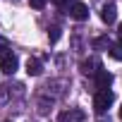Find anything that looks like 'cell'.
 Wrapping results in <instances>:
<instances>
[{
	"mask_svg": "<svg viewBox=\"0 0 122 122\" xmlns=\"http://www.w3.org/2000/svg\"><path fill=\"white\" fill-rule=\"evenodd\" d=\"M112 101H115V93H112L110 89L96 91V98H93V108H96L98 112H105V110L112 105Z\"/></svg>",
	"mask_w": 122,
	"mask_h": 122,
	"instance_id": "obj_1",
	"label": "cell"
},
{
	"mask_svg": "<svg viewBox=\"0 0 122 122\" xmlns=\"http://www.w3.org/2000/svg\"><path fill=\"white\" fill-rule=\"evenodd\" d=\"M101 19H103L105 24H112V22L117 19V7H115L112 3L103 5V10H101Z\"/></svg>",
	"mask_w": 122,
	"mask_h": 122,
	"instance_id": "obj_5",
	"label": "cell"
},
{
	"mask_svg": "<svg viewBox=\"0 0 122 122\" xmlns=\"http://www.w3.org/2000/svg\"><path fill=\"white\" fill-rule=\"evenodd\" d=\"M108 53H110V57H112V60H122V43H112Z\"/></svg>",
	"mask_w": 122,
	"mask_h": 122,
	"instance_id": "obj_7",
	"label": "cell"
},
{
	"mask_svg": "<svg viewBox=\"0 0 122 122\" xmlns=\"http://www.w3.org/2000/svg\"><path fill=\"white\" fill-rule=\"evenodd\" d=\"M48 38H50V43H55L60 38V26H50L48 29Z\"/></svg>",
	"mask_w": 122,
	"mask_h": 122,
	"instance_id": "obj_8",
	"label": "cell"
},
{
	"mask_svg": "<svg viewBox=\"0 0 122 122\" xmlns=\"http://www.w3.org/2000/svg\"><path fill=\"white\" fill-rule=\"evenodd\" d=\"M53 3H55V5H65V0H53Z\"/></svg>",
	"mask_w": 122,
	"mask_h": 122,
	"instance_id": "obj_10",
	"label": "cell"
},
{
	"mask_svg": "<svg viewBox=\"0 0 122 122\" xmlns=\"http://www.w3.org/2000/svg\"><path fill=\"white\" fill-rule=\"evenodd\" d=\"M70 17L81 22V19H86V17H89V7H86L84 3H79V0H74V3L70 5Z\"/></svg>",
	"mask_w": 122,
	"mask_h": 122,
	"instance_id": "obj_3",
	"label": "cell"
},
{
	"mask_svg": "<svg viewBox=\"0 0 122 122\" xmlns=\"http://www.w3.org/2000/svg\"><path fill=\"white\" fill-rule=\"evenodd\" d=\"M110 84H112V74L108 70H98L96 72V89L103 91V89H110Z\"/></svg>",
	"mask_w": 122,
	"mask_h": 122,
	"instance_id": "obj_4",
	"label": "cell"
},
{
	"mask_svg": "<svg viewBox=\"0 0 122 122\" xmlns=\"http://www.w3.org/2000/svg\"><path fill=\"white\" fill-rule=\"evenodd\" d=\"M41 72H43L41 60H38V57H29V60H26V74H29V77H38Z\"/></svg>",
	"mask_w": 122,
	"mask_h": 122,
	"instance_id": "obj_6",
	"label": "cell"
},
{
	"mask_svg": "<svg viewBox=\"0 0 122 122\" xmlns=\"http://www.w3.org/2000/svg\"><path fill=\"white\" fill-rule=\"evenodd\" d=\"M29 5L36 7V10H41V7H46V0H29Z\"/></svg>",
	"mask_w": 122,
	"mask_h": 122,
	"instance_id": "obj_9",
	"label": "cell"
},
{
	"mask_svg": "<svg viewBox=\"0 0 122 122\" xmlns=\"http://www.w3.org/2000/svg\"><path fill=\"white\" fill-rule=\"evenodd\" d=\"M17 65H19V62H17V55H15L12 50H7L3 57H0V70H3L5 74H15V72H17Z\"/></svg>",
	"mask_w": 122,
	"mask_h": 122,
	"instance_id": "obj_2",
	"label": "cell"
},
{
	"mask_svg": "<svg viewBox=\"0 0 122 122\" xmlns=\"http://www.w3.org/2000/svg\"><path fill=\"white\" fill-rule=\"evenodd\" d=\"M120 117H122V108H120Z\"/></svg>",
	"mask_w": 122,
	"mask_h": 122,
	"instance_id": "obj_12",
	"label": "cell"
},
{
	"mask_svg": "<svg viewBox=\"0 0 122 122\" xmlns=\"http://www.w3.org/2000/svg\"><path fill=\"white\" fill-rule=\"evenodd\" d=\"M120 38H122V24H120Z\"/></svg>",
	"mask_w": 122,
	"mask_h": 122,
	"instance_id": "obj_11",
	"label": "cell"
}]
</instances>
